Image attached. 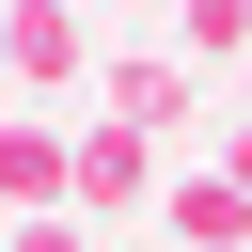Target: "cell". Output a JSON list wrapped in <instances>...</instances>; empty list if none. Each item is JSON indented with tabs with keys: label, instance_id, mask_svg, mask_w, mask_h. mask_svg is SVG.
Wrapping results in <instances>:
<instances>
[{
	"label": "cell",
	"instance_id": "6da1fadb",
	"mask_svg": "<svg viewBox=\"0 0 252 252\" xmlns=\"http://www.w3.org/2000/svg\"><path fill=\"white\" fill-rule=\"evenodd\" d=\"M0 47H16V79H63V63H79V16H63V0H16Z\"/></svg>",
	"mask_w": 252,
	"mask_h": 252
},
{
	"label": "cell",
	"instance_id": "7a4b0ae2",
	"mask_svg": "<svg viewBox=\"0 0 252 252\" xmlns=\"http://www.w3.org/2000/svg\"><path fill=\"white\" fill-rule=\"evenodd\" d=\"M63 173H79V158H63V142H47V126H0V205H47V189H63Z\"/></svg>",
	"mask_w": 252,
	"mask_h": 252
},
{
	"label": "cell",
	"instance_id": "3957f363",
	"mask_svg": "<svg viewBox=\"0 0 252 252\" xmlns=\"http://www.w3.org/2000/svg\"><path fill=\"white\" fill-rule=\"evenodd\" d=\"M16 252H79V236H63V220H32V236H16Z\"/></svg>",
	"mask_w": 252,
	"mask_h": 252
},
{
	"label": "cell",
	"instance_id": "277c9868",
	"mask_svg": "<svg viewBox=\"0 0 252 252\" xmlns=\"http://www.w3.org/2000/svg\"><path fill=\"white\" fill-rule=\"evenodd\" d=\"M0 79H16V47H0Z\"/></svg>",
	"mask_w": 252,
	"mask_h": 252
}]
</instances>
